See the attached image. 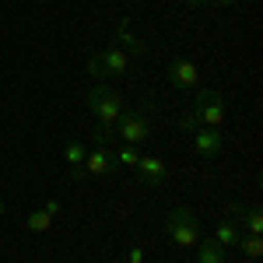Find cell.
I'll return each instance as SVG.
<instances>
[{"mask_svg": "<svg viewBox=\"0 0 263 263\" xmlns=\"http://www.w3.org/2000/svg\"><path fill=\"white\" fill-rule=\"evenodd\" d=\"M190 137H193V151H197V158H203V162H214V158L221 155V147H224L221 126H200V130H193Z\"/></svg>", "mask_w": 263, "mask_h": 263, "instance_id": "cell-7", "label": "cell"}, {"mask_svg": "<svg viewBox=\"0 0 263 263\" xmlns=\"http://www.w3.org/2000/svg\"><path fill=\"white\" fill-rule=\"evenodd\" d=\"M116 168H120V162H116V151H112V147H99V144H95V147L84 155V172H88V176H99L102 179V176H112Z\"/></svg>", "mask_w": 263, "mask_h": 263, "instance_id": "cell-9", "label": "cell"}, {"mask_svg": "<svg viewBox=\"0 0 263 263\" xmlns=\"http://www.w3.org/2000/svg\"><path fill=\"white\" fill-rule=\"evenodd\" d=\"M228 214H239L235 218V224H239V232L242 235H263V214H260V207L253 203V207H239V203H228Z\"/></svg>", "mask_w": 263, "mask_h": 263, "instance_id": "cell-10", "label": "cell"}, {"mask_svg": "<svg viewBox=\"0 0 263 263\" xmlns=\"http://www.w3.org/2000/svg\"><path fill=\"white\" fill-rule=\"evenodd\" d=\"M123 109H126V105H123V95L112 88V84L95 81L91 88H88V112L95 116V123H102V126H112V123L120 120Z\"/></svg>", "mask_w": 263, "mask_h": 263, "instance_id": "cell-2", "label": "cell"}, {"mask_svg": "<svg viewBox=\"0 0 263 263\" xmlns=\"http://www.w3.org/2000/svg\"><path fill=\"white\" fill-rule=\"evenodd\" d=\"M49 224H53V211L49 207H39V211H32L25 218V228L28 232H49Z\"/></svg>", "mask_w": 263, "mask_h": 263, "instance_id": "cell-14", "label": "cell"}, {"mask_svg": "<svg viewBox=\"0 0 263 263\" xmlns=\"http://www.w3.org/2000/svg\"><path fill=\"white\" fill-rule=\"evenodd\" d=\"M186 7H203V0H186Z\"/></svg>", "mask_w": 263, "mask_h": 263, "instance_id": "cell-21", "label": "cell"}, {"mask_svg": "<svg viewBox=\"0 0 263 263\" xmlns=\"http://www.w3.org/2000/svg\"><path fill=\"white\" fill-rule=\"evenodd\" d=\"M4 218H7V207H4V200H0V221H4Z\"/></svg>", "mask_w": 263, "mask_h": 263, "instance_id": "cell-22", "label": "cell"}, {"mask_svg": "<svg viewBox=\"0 0 263 263\" xmlns=\"http://www.w3.org/2000/svg\"><path fill=\"white\" fill-rule=\"evenodd\" d=\"M239 249H242V256H249V260H260L263 256V239L260 235H239Z\"/></svg>", "mask_w": 263, "mask_h": 263, "instance_id": "cell-16", "label": "cell"}, {"mask_svg": "<svg viewBox=\"0 0 263 263\" xmlns=\"http://www.w3.org/2000/svg\"><path fill=\"white\" fill-rule=\"evenodd\" d=\"M134 176L141 186H151V190H158L165 179H168V165L158 158V155H141L137 165H134Z\"/></svg>", "mask_w": 263, "mask_h": 263, "instance_id": "cell-8", "label": "cell"}, {"mask_svg": "<svg viewBox=\"0 0 263 263\" xmlns=\"http://www.w3.org/2000/svg\"><path fill=\"white\" fill-rule=\"evenodd\" d=\"M84 155H88V151H84V144L78 141V137H70V141L63 144V158L70 165V176H74V179H84V176H88V172H84Z\"/></svg>", "mask_w": 263, "mask_h": 263, "instance_id": "cell-11", "label": "cell"}, {"mask_svg": "<svg viewBox=\"0 0 263 263\" xmlns=\"http://www.w3.org/2000/svg\"><path fill=\"white\" fill-rule=\"evenodd\" d=\"M239 235H242V232H239V224H235V218H224V221L218 224V228H214V242H218V246H224V249L239 242Z\"/></svg>", "mask_w": 263, "mask_h": 263, "instance_id": "cell-12", "label": "cell"}, {"mask_svg": "<svg viewBox=\"0 0 263 263\" xmlns=\"http://www.w3.org/2000/svg\"><path fill=\"white\" fill-rule=\"evenodd\" d=\"M165 232H168L172 246L193 249V246L200 242V218H197L190 207H172V211L165 214Z\"/></svg>", "mask_w": 263, "mask_h": 263, "instance_id": "cell-3", "label": "cell"}, {"mask_svg": "<svg viewBox=\"0 0 263 263\" xmlns=\"http://www.w3.org/2000/svg\"><path fill=\"white\" fill-rule=\"evenodd\" d=\"M123 263H144V249H141V246H134V249L126 253V260H123Z\"/></svg>", "mask_w": 263, "mask_h": 263, "instance_id": "cell-19", "label": "cell"}, {"mask_svg": "<svg viewBox=\"0 0 263 263\" xmlns=\"http://www.w3.org/2000/svg\"><path fill=\"white\" fill-rule=\"evenodd\" d=\"M137 158H141V151H137L134 144H120V147H116V162L126 165V168H134V165H137Z\"/></svg>", "mask_w": 263, "mask_h": 263, "instance_id": "cell-17", "label": "cell"}, {"mask_svg": "<svg viewBox=\"0 0 263 263\" xmlns=\"http://www.w3.org/2000/svg\"><path fill=\"white\" fill-rule=\"evenodd\" d=\"M130 70V53L123 49V46H116V42H109L102 53H95L91 60H88V74L91 78H123Z\"/></svg>", "mask_w": 263, "mask_h": 263, "instance_id": "cell-4", "label": "cell"}, {"mask_svg": "<svg viewBox=\"0 0 263 263\" xmlns=\"http://www.w3.org/2000/svg\"><path fill=\"white\" fill-rule=\"evenodd\" d=\"M197 263H224V246H218L214 239H207V242H197Z\"/></svg>", "mask_w": 263, "mask_h": 263, "instance_id": "cell-13", "label": "cell"}, {"mask_svg": "<svg viewBox=\"0 0 263 263\" xmlns=\"http://www.w3.org/2000/svg\"><path fill=\"white\" fill-rule=\"evenodd\" d=\"M91 141L99 144V147H112L116 134H112V126H102V123H95V134H91Z\"/></svg>", "mask_w": 263, "mask_h": 263, "instance_id": "cell-18", "label": "cell"}, {"mask_svg": "<svg viewBox=\"0 0 263 263\" xmlns=\"http://www.w3.org/2000/svg\"><path fill=\"white\" fill-rule=\"evenodd\" d=\"M203 4H211V7H235L239 0H203Z\"/></svg>", "mask_w": 263, "mask_h": 263, "instance_id": "cell-20", "label": "cell"}, {"mask_svg": "<svg viewBox=\"0 0 263 263\" xmlns=\"http://www.w3.org/2000/svg\"><path fill=\"white\" fill-rule=\"evenodd\" d=\"M116 46H130V53H137V57L144 53V42L130 32V25H126V21H123V25H116Z\"/></svg>", "mask_w": 263, "mask_h": 263, "instance_id": "cell-15", "label": "cell"}, {"mask_svg": "<svg viewBox=\"0 0 263 263\" xmlns=\"http://www.w3.org/2000/svg\"><path fill=\"white\" fill-rule=\"evenodd\" d=\"M190 109L200 116V126H221L224 116H228V105H224L221 91H214V88H197V102Z\"/></svg>", "mask_w": 263, "mask_h": 263, "instance_id": "cell-5", "label": "cell"}, {"mask_svg": "<svg viewBox=\"0 0 263 263\" xmlns=\"http://www.w3.org/2000/svg\"><path fill=\"white\" fill-rule=\"evenodd\" d=\"M165 78L179 91H197L200 88V70H197V63L186 60V57H172L168 67H165Z\"/></svg>", "mask_w": 263, "mask_h": 263, "instance_id": "cell-6", "label": "cell"}, {"mask_svg": "<svg viewBox=\"0 0 263 263\" xmlns=\"http://www.w3.org/2000/svg\"><path fill=\"white\" fill-rule=\"evenodd\" d=\"M151 112H155V102H141V105H134V109H123L120 120L112 123L116 141L141 147V144L151 137Z\"/></svg>", "mask_w": 263, "mask_h": 263, "instance_id": "cell-1", "label": "cell"}]
</instances>
